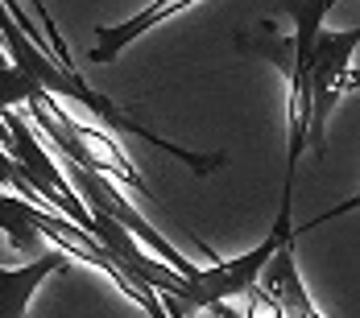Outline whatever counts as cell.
<instances>
[{
    "label": "cell",
    "mask_w": 360,
    "mask_h": 318,
    "mask_svg": "<svg viewBox=\"0 0 360 318\" xmlns=\"http://www.w3.org/2000/svg\"><path fill=\"white\" fill-rule=\"evenodd\" d=\"M294 21V34L286 37H274V29L265 25L269 41H249L245 46L265 54L278 71L286 74V91H290V104H286V182L294 190V174H298V157L307 149V120H311V87H307V71H311V50H315V37L323 34V17L335 8V0H282L278 4Z\"/></svg>",
    "instance_id": "obj_1"
},
{
    "label": "cell",
    "mask_w": 360,
    "mask_h": 318,
    "mask_svg": "<svg viewBox=\"0 0 360 318\" xmlns=\"http://www.w3.org/2000/svg\"><path fill=\"white\" fill-rule=\"evenodd\" d=\"M294 232H298V227H294V190H290V186H282L278 223H274V232L265 236V244H257L252 252H245V256H232V260H216L212 269H195V273L182 281L179 293H158V298H170L182 314L212 310L216 302L240 298V293L257 281V273L265 269V260L274 256V248L282 244V240H290Z\"/></svg>",
    "instance_id": "obj_2"
},
{
    "label": "cell",
    "mask_w": 360,
    "mask_h": 318,
    "mask_svg": "<svg viewBox=\"0 0 360 318\" xmlns=\"http://www.w3.org/2000/svg\"><path fill=\"white\" fill-rule=\"evenodd\" d=\"M67 161V157H63ZM67 182L75 186V194H79V203L87 207L91 215H104V219H112L116 227H124L137 244L145 248V252H153V256H162V260H170V269L174 273H182V277H191L195 273V265L182 256V252H174V244L166 240V236H158L153 232V223L145 219L120 190H116V182H112L108 174H96V170H83V166H75V161H67Z\"/></svg>",
    "instance_id": "obj_3"
},
{
    "label": "cell",
    "mask_w": 360,
    "mask_h": 318,
    "mask_svg": "<svg viewBox=\"0 0 360 318\" xmlns=\"http://www.w3.org/2000/svg\"><path fill=\"white\" fill-rule=\"evenodd\" d=\"M356 46H360V29L315 37L311 71H307V87H311L307 145L315 153H323V145H327V116H331V107L340 104V95L352 87V54H356Z\"/></svg>",
    "instance_id": "obj_4"
},
{
    "label": "cell",
    "mask_w": 360,
    "mask_h": 318,
    "mask_svg": "<svg viewBox=\"0 0 360 318\" xmlns=\"http://www.w3.org/2000/svg\"><path fill=\"white\" fill-rule=\"evenodd\" d=\"M191 4H199V0H153V4H145L137 17H129V21H120V25H104V29H96L91 58H96V62H112V58H120V50H129V46H133L137 37H145L153 25L179 17L182 8H191Z\"/></svg>",
    "instance_id": "obj_5"
},
{
    "label": "cell",
    "mask_w": 360,
    "mask_h": 318,
    "mask_svg": "<svg viewBox=\"0 0 360 318\" xmlns=\"http://www.w3.org/2000/svg\"><path fill=\"white\" fill-rule=\"evenodd\" d=\"M63 265H67V252L46 248V252H37L30 265H21V269H0V318H25L37 285L46 281L50 273H58Z\"/></svg>",
    "instance_id": "obj_6"
},
{
    "label": "cell",
    "mask_w": 360,
    "mask_h": 318,
    "mask_svg": "<svg viewBox=\"0 0 360 318\" xmlns=\"http://www.w3.org/2000/svg\"><path fill=\"white\" fill-rule=\"evenodd\" d=\"M34 95V83L17 71L13 62L0 67V107H25V100Z\"/></svg>",
    "instance_id": "obj_7"
},
{
    "label": "cell",
    "mask_w": 360,
    "mask_h": 318,
    "mask_svg": "<svg viewBox=\"0 0 360 318\" xmlns=\"http://www.w3.org/2000/svg\"><path fill=\"white\" fill-rule=\"evenodd\" d=\"M158 302H162V310H166L170 318H191V314H182V310L174 306V302H170V298H158Z\"/></svg>",
    "instance_id": "obj_8"
},
{
    "label": "cell",
    "mask_w": 360,
    "mask_h": 318,
    "mask_svg": "<svg viewBox=\"0 0 360 318\" xmlns=\"http://www.w3.org/2000/svg\"><path fill=\"white\" fill-rule=\"evenodd\" d=\"M4 62H8V58H4V50H0V67H4Z\"/></svg>",
    "instance_id": "obj_9"
}]
</instances>
